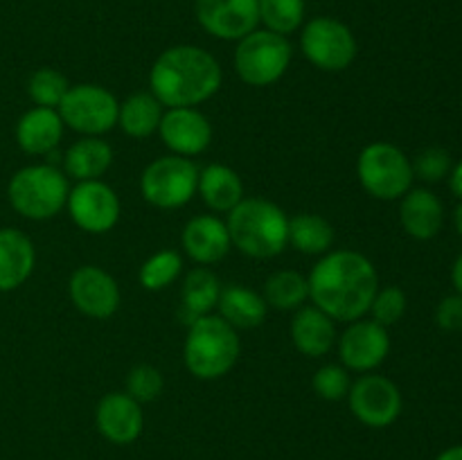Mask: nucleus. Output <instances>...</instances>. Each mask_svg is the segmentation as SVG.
<instances>
[{
	"instance_id": "nucleus-1",
	"label": "nucleus",
	"mask_w": 462,
	"mask_h": 460,
	"mask_svg": "<svg viewBox=\"0 0 462 460\" xmlns=\"http://www.w3.org/2000/svg\"><path fill=\"white\" fill-rule=\"evenodd\" d=\"M310 298L332 320L355 323L368 314L379 291V275L373 262L356 251H332L311 269Z\"/></svg>"
},
{
	"instance_id": "nucleus-2",
	"label": "nucleus",
	"mask_w": 462,
	"mask_h": 460,
	"mask_svg": "<svg viewBox=\"0 0 462 460\" xmlns=\"http://www.w3.org/2000/svg\"><path fill=\"white\" fill-rule=\"evenodd\" d=\"M221 79L219 61L197 45L167 48L149 72L152 95L167 108L203 104L219 90Z\"/></svg>"
},
{
	"instance_id": "nucleus-3",
	"label": "nucleus",
	"mask_w": 462,
	"mask_h": 460,
	"mask_svg": "<svg viewBox=\"0 0 462 460\" xmlns=\"http://www.w3.org/2000/svg\"><path fill=\"white\" fill-rule=\"evenodd\" d=\"M230 244L239 253L255 260L280 255L287 246L289 216L280 206L266 198H242L228 212Z\"/></svg>"
},
{
	"instance_id": "nucleus-4",
	"label": "nucleus",
	"mask_w": 462,
	"mask_h": 460,
	"mask_svg": "<svg viewBox=\"0 0 462 460\" xmlns=\"http://www.w3.org/2000/svg\"><path fill=\"white\" fill-rule=\"evenodd\" d=\"M239 336L233 325L221 316H201L189 323L183 359L197 379H221L233 370L239 359Z\"/></svg>"
},
{
	"instance_id": "nucleus-5",
	"label": "nucleus",
	"mask_w": 462,
	"mask_h": 460,
	"mask_svg": "<svg viewBox=\"0 0 462 460\" xmlns=\"http://www.w3.org/2000/svg\"><path fill=\"white\" fill-rule=\"evenodd\" d=\"M68 194V179L54 165L23 167L7 185V197L14 210L34 221L59 215L66 207Z\"/></svg>"
},
{
	"instance_id": "nucleus-6",
	"label": "nucleus",
	"mask_w": 462,
	"mask_h": 460,
	"mask_svg": "<svg viewBox=\"0 0 462 460\" xmlns=\"http://www.w3.org/2000/svg\"><path fill=\"white\" fill-rule=\"evenodd\" d=\"M356 176L365 192L382 201H395L411 189L413 165L400 147L391 143H373L356 158Z\"/></svg>"
},
{
	"instance_id": "nucleus-7",
	"label": "nucleus",
	"mask_w": 462,
	"mask_h": 460,
	"mask_svg": "<svg viewBox=\"0 0 462 460\" xmlns=\"http://www.w3.org/2000/svg\"><path fill=\"white\" fill-rule=\"evenodd\" d=\"M291 43L287 36L271 30H253L239 39L235 50V70L248 86H271L287 72L291 63Z\"/></svg>"
},
{
	"instance_id": "nucleus-8",
	"label": "nucleus",
	"mask_w": 462,
	"mask_h": 460,
	"mask_svg": "<svg viewBox=\"0 0 462 460\" xmlns=\"http://www.w3.org/2000/svg\"><path fill=\"white\" fill-rule=\"evenodd\" d=\"M199 185V170L189 158L162 156L149 162L140 176V192L144 201L161 210H174L192 201Z\"/></svg>"
},
{
	"instance_id": "nucleus-9",
	"label": "nucleus",
	"mask_w": 462,
	"mask_h": 460,
	"mask_svg": "<svg viewBox=\"0 0 462 460\" xmlns=\"http://www.w3.org/2000/svg\"><path fill=\"white\" fill-rule=\"evenodd\" d=\"M57 111L63 124L70 126L77 133L102 135L117 124L120 102L104 86L79 84L68 88Z\"/></svg>"
},
{
	"instance_id": "nucleus-10",
	"label": "nucleus",
	"mask_w": 462,
	"mask_h": 460,
	"mask_svg": "<svg viewBox=\"0 0 462 460\" xmlns=\"http://www.w3.org/2000/svg\"><path fill=\"white\" fill-rule=\"evenodd\" d=\"M302 54L325 72H341L356 59V39L346 23L329 16L311 18L300 34Z\"/></svg>"
},
{
	"instance_id": "nucleus-11",
	"label": "nucleus",
	"mask_w": 462,
	"mask_h": 460,
	"mask_svg": "<svg viewBox=\"0 0 462 460\" xmlns=\"http://www.w3.org/2000/svg\"><path fill=\"white\" fill-rule=\"evenodd\" d=\"M350 410L361 424L370 428H386L400 418L402 392L382 374H361L347 392Z\"/></svg>"
},
{
	"instance_id": "nucleus-12",
	"label": "nucleus",
	"mask_w": 462,
	"mask_h": 460,
	"mask_svg": "<svg viewBox=\"0 0 462 460\" xmlns=\"http://www.w3.org/2000/svg\"><path fill=\"white\" fill-rule=\"evenodd\" d=\"M68 212L81 230L90 235L108 233L120 219V198L104 180H79L68 194Z\"/></svg>"
},
{
	"instance_id": "nucleus-13",
	"label": "nucleus",
	"mask_w": 462,
	"mask_h": 460,
	"mask_svg": "<svg viewBox=\"0 0 462 460\" xmlns=\"http://www.w3.org/2000/svg\"><path fill=\"white\" fill-rule=\"evenodd\" d=\"M194 14L210 36L239 41L260 25V0H197Z\"/></svg>"
},
{
	"instance_id": "nucleus-14",
	"label": "nucleus",
	"mask_w": 462,
	"mask_h": 460,
	"mask_svg": "<svg viewBox=\"0 0 462 460\" xmlns=\"http://www.w3.org/2000/svg\"><path fill=\"white\" fill-rule=\"evenodd\" d=\"M68 293L77 309L90 318H111L120 307V287L99 266H79L68 282Z\"/></svg>"
},
{
	"instance_id": "nucleus-15",
	"label": "nucleus",
	"mask_w": 462,
	"mask_h": 460,
	"mask_svg": "<svg viewBox=\"0 0 462 460\" xmlns=\"http://www.w3.org/2000/svg\"><path fill=\"white\" fill-rule=\"evenodd\" d=\"M391 352V336L383 325L374 320H355L338 341V354L346 368L370 373L386 361Z\"/></svg>"
},
{
	"instance_id": "nucleus-16",
	"label": "nucleus",
	"mask_w": 462,
	"mask_h": 460,
	"mask_svg": "<svg viewBox=\"0 0 462 460\" xmlns=\"http://www.w3.org/2000/svg\"><path fill=\"white\" fill-rule=\"evenodd\" d=\"M158 131L165 147L183 158L199 156L212 143V124L197 106L170 108L162 115Z\"/></svg>"
},
{
	"instance_id": "nucleus-17",
	"label": "nucleus",
	"mask_w": 462,
	"mask_h": 460,
	"mask_svg": "<svg viewBox=\"0 0 462 460\" xmlns=\"http://www.w3.org/2000/svg\"><path fill=\"white\" fill-rule=\"evenodd\" d=\"M95 424L102 437L113 445H131L143 433L144 415L129 392H108L99 400Z\"/></svg>"
},
{
	"instance_id": "nucleus-18",
	"label": "nucleus",
	"mask_w": 462,
	"mask_h": 460,
	"mask_svg": "<svg viewBox=\"0 0 462 460\" xmlns=\"http://www.w3.org/2000/svg\"><path fill=\"white\" fill-rule=\"evenodd\" d=\"M230 235L226 221L215 215H199L183 228V248L199 264H215L230 251Z\"/></svg>"
},
{
	"instance_id": "nucleus-19",
	"label": "nucleus",
	"mask_w": 462,
	"mask_h": 460,
	"mask_svg": "<svg viewBox=\"0 0 462 460\" xmlns=\"http://www.w3.org/2000/svg\"><path fill=\"white\" fill-rule=\"evenodd\" d=\"M63 120L57 108L34 106L18 120L16 143L32 156H43L54 152L63 138Z\"/></svg>"
},
{
	"instance_id": "nucleus-20",
	"label": "nucleus",
	"mask_w": 462,
	"mask_h": 460,
	"mask_svg": "<svg viewBox=\"0 0 462 460\" xmlns=\"http://www.w3.org/2000/svg\"><path fill=\"white\" fill-rule=\"evenodd\" d=\"M400 221L411 237L424 242V239H433L442 230L445 207L431 189H409L402 197Z\"/></svg>"
},
{
	"instance_id": "nucleus-21",
	"label": "nucleus",
	"mask_w": 462,
	"mask_h": 460,
	"mask_svg": "<svg viewBox=\"0 0 462 460\" xmlns=\"http://www.w3.org/2000/svg\"><path fill=\"white\" fill-rule=\"evenodd\" d=\"M36 251L32 239L16 228H0V291H14L32 275Z\"/></svg>"
},
{
	"instance_id": "nucleus-22",
	"label": "nucleus",
	"mask_w": 462,
	"mask_h": 460,
	"mask_svg": "<svg viewBox=\"0 0 462 460\" xmlns=\"http://www.w3.org/2000/svg\"><path fill=\"white\" fill-rule=\"evenodd\" d=\"M291 338L300 354L319 359L332 350L337 341V327L334 320L319 307H300L291 320Z\"/></svg>"
},
{
	"instance_id": "nucleus-23",
	"label": "nucleus",
	"mask_w": 462,
	"mask_h": 460,
	"mask_svg": "<svg viewBox=\"0 0 462 460\" xmlns=\"http://www.w3.org/2000/svg\"><path fill=\"white\" fill-rule=\"evenodd\" d=\"M113 149L99 135H84L70 144L63 158L66 174L75 180H97L111 167Z\"/></svg>"
},
{
	"instance_id": "nucleus-24",
	"label": "nucleus",
	"mask_w": 462,
	"mask_h": 460,
	"mask_svg": "<svg viewBox=\"0 0 462 460\" xmlns=\"http://www.w3.org/2000/svg\"><path fill=\"white\" fill-rule=\"evenodd\" d=\"M221 311V318L235 329H251L264 323L266 318V300L253 289L242 287V284H228L221 287L219 302H217Z\"/></svg>"
},
{
	"instance_id": "nucleus-25",
	"label": "nucleus",
	"mask_w": 462,
	"mask_h": 460,
	"mask_svg": "<svg viewBox=\"0 0 462 460\" xmlns=\"http://www.w3.org/2000/svg\"><path fill=\"white\" fill-rule=\"evenodd\" d=\"M197 192L203 203L215 212H230L244 198L242 179L226 165H208L199 171Z\"/></svg>"
},
{
	"instance_id": "nucleus-26",
	"label": "nucleus",
	"mask_w": 462,
	"mask_h": 460,
	"mask_svg": "<svg viewBox=\"0 0 462 460\" xmlns=\"http://www.w3.org/2000/svg\"><path fill=\"white\" fill-rule=\"evenodd\" d=\"M221 293V282L210 269L199 266V269L189 271L188 278L183 282V291H180V316L185 323H194L201 316H208L212 307H217Z\"/></svg>"
},
{
	"instance_id": "nucleus-27",
	"label": "nucleus",
	"mask_w": 462,
	"mask_h": 460,
	"mask_svg": "<svg viewBox=\"0 0 462 460\" xmlns=\"http://www.w3.org/2000/svg\"><path fill=\"white\" fill-rule=\"evenodd\" d=\"M162 120V104L152 93H134L120 104L117 124L131 138H149Z\"/></svg>"
},
{
	"instance_id": "nucleus-28",
	"label": "nucleus",
	"mask_w": 462,
	"mask_h": 460,
	"mask_svg": "<svg viewBox=\"0 0 462 460\" xmlns=\"http://www.w3.org/2000/svg\"><path fill=\"white\" fill-rule=\"evenodd\" d=\"M287 244L305 255H325L334 244V228L319 215H296L289 219Z\"/></svg>"
},
{
	"instance_id": "nucleus-29",
	"label": "nucleus",
	"mask_w": 462,
	"mask_h": 460,
	"mask_svg": "<svg viewBox=\"0 0 462 460\" xmlns=\"http://www.w3.org/2000/svg\"><path fill=\"white\" fill-rule=\"evenodd\" d=\"M305 298H310V284L298 271H278L264 284L266 305L280 311L300 309Z\"/></svg>"
},
{
	"instance_id": "nucleus-30",
	"label": "nucleus",
	"mask_w": 462,
	"mask_h": 460,
	"mask_svg": "<svg viewBox=\"0 0 462 460\" xmlns=\"http://www.w3.org/2000/svg\"><path fill=\"white\" fill-rule=\"evenodd\" d=\"M305 21V0H260V23L275 34H291Z\"/></svg>"
},
{
	"instance_id": "nucleus-31",
	"label": "nucleus",
	"mask_w": 462,
	"mask_h": 460,
	"mask_svg": "<svg viewBox=\"0 0 462 460\" xmlns=\"http://www.w3.org/2000/svg\"><path fill=\"white\" fill-rule=\"evenodd\" d=\"M180 271H183V260H180L179 253L165 248L140 266V284L147 291H162L179 278Z\"/></svg>"
},
{
	"instance_id": "nucleus-32",
	"label": "nucleus",
	"mask_w": 462,
	"mask_h": 460,
	"mask_svg": "<svg viewBox=\"0 0 462 460\" xmlns=\"http://www.w3.org/2000/svg\"><path fill=\"white\" fill-rule=\"evenodd\" d=\"M68 88L70 84H68L66 75L54 68H39L36 72H32L30 81H27V93H30L32 102L43 108H59Z\"/></svg>"
},
{
	"instance_id": "nucleus-33",
	"label": "nucleus",
	"mask_w": 462,
	"mask_h": 460,
	"mask_svg": "<svg viewBox=\"0 0 462 460\" xmlns=\"http://www.w3.org/2000/svg\"><path fill=\"white\" fill-rule=\"evenodd\" d=\"M126 392H129L138 404L153 401L162 392L161 370L147 363H140L135 365V368H131L129 377H126Z\"/></svg>"
},
{
	"instance_id": "nucleus-34",
	"label": "nucleus",
	"mask_w": 462,
	"mask_h": 460,
	"mask_svg": "<svg viewBox=\"0 0 462 460\" xmlns=\"http://www.w3.org/2000/svg\"><path fill=\"white\" fill-rule=\"evenodd\" d=\"M370 314H373L374 323L391 327L406 314V293L400 287L379 289L370 305Z\"/></svg>"
},
{
	"instance_id": "nucleus-35",
	"label": "nucleus",
	"mask_w": 462,
	"mask_h": 460,
	"mask_svg": "<svg viewBox=\"0 0 462 460\" xmlns=\"http://www.w3.org/2000/svg\"><path fill=\"white\" fill-rule=\"evenodd\" d=\"M311 386H314L316 395L323 397V400L338 401L347 397L352 382L347 377V370L341 365H323L320 370H316Z\"/></svg>"
},
{
	"instance_id": "nucleus-36",
	"label": "nucleus",
	"mask_w": 462,
	"mask_h": 460,
	"mask_svg": "<svg viewBox=\"0 0 462 460\" xmlns=\"http://www.w3.org/2000/svg\"><path fill=\"white\" fill-rule=\"evenodd\" d=\"M413 176L427 180V183H438L451 171V156L447 149L442 147H427L415 156Z\"/></svg>"
},
{
	"instance_id": "nucleus-37",
	"label": "nucleus",
	"mask_w": 462,
	"mask_h": 460,
	"mask_svg": "<svg viewBox=\"0 0 462 460\" xmlns=\"http://www.w3.org/2000/svg\"><path fill=\"white\" fill-rule=\"evenodd\" d=\"M438 327L445 332H458L462 329V296H447L436 309Z\"/></svg>"
},
{
	"instance_id": "nucleus-38",
	"label": "nucleus",
	"mask_w": 462,
	"mask_h": 460,
	"mask_svg": "<svg viewBox=\"0 0 462 460\" xmlns=\"http://www.w3.org/2000/svg\"><path fill=\"white\" fill-rule=\"evenodd\" d=\"M449 188L456 197L462 198V161L449 171Z\"/></svg>"
},
{
	"instance_id": "nucleus-39",
	"label": "nucleus",
	"mask_w": 462,
	"mask_h": 460,
	"mask_svg": "<svg viewBox=\"0 0 462 460\" xmlns=\"http://www.w3.org/2000/svg\"><path fill=\"white\" fill-rule=\"evenodd\" d=\"M451 282H454L458 296H462V253L458 255V260L454 262V269H451Z\"/></svg>"
},
{
	"instance_id": "nucleus-40",
	"label": "nucleus",
	"mask_w": 462,
	"mask_h": 460,
	"mask_svg": "<svg viewBox=\"0 0 462 460\" xmlns=\"http://www.w3.org/2000/svg\"><path fill=\"white\" fill-rule=\"evenodd\" d=\"M436 460H462V445L449 446V449L442 451Z\"/></svg>"
},
{
	"instance_id": "nucleus-41",
	"label": "nucleus",
	"mask_w": 462,
	"mask_h": 460,
	"mask_svg": "<svg viewBox=\"0 0 462 460\" xmlns=\"http://www.w3.org/2000/svg\"><path fill=\"white\" fill-rule=\"evenodd\" d=\"M454 221H456V230H458V233L462 235V203L458 207H456V212H454Z\"/></svg>"
}]
</instances>
